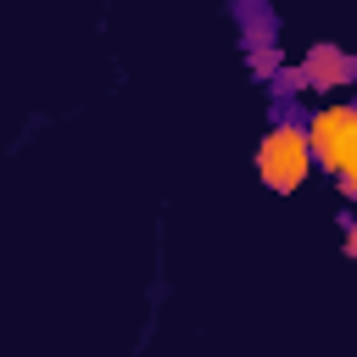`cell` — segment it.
<instances>
[{
    "instance_id": "obj_1",
    "label": "cell",
    "mask_w": 357,
    "mask_h": 357,
    "mask_svg": "<svg viewBox=\"0 0 357 357\" xmlns=\"http://www.w3.org/2000/svg\"><path fill=\"white\" fill-rule=\"evenodd\" d=\"M257 178L273 190V195H296L307 178H312V145H307V117L296 112H279L273 128L257 139V156H251Z\"/></svg>"
},
{
    "instance_id": "obj_2",
    "label": "cell",
    "mask_w": 357,
    "mask_h": 357,
    "mask_svg": "<svg viewBox=\"0 0 357 357\" xmlns=\"http://www.w3.org/2000/svg\"><path fill=\"white\" fill-rule=\"evenodd\" d=\"M307 145H312V167L340 178L357 162V100H329L307 117Z\"/></svg>"
},
{
    "instance_id": "obj_3",
    "label": "cell",
    "mask_w": 357,
    "mask_h": 357,
    "mask_svg": "<svg viewBox=\"0 0 357 357\" xmlns=\"http://www.w3.org/2000/svg\"><path fill=\"white\" fill-rule=\"evenodd\" d=\"M301 73H307V89L312 95H346V89H357V56L346 50V45H335V39H318V45H307V56L296 61Z\"/></svg>"
},
{
    "instance_id": "obj_4",
    "label": "cell",
    "mask_w": 357,
    "mask_h": 357,
    "mask_svg": "<svg viewBox=\"0 0 357 357\" xmlns=\"http://www.w3.org/2000/svg\"><path fill=\"white\" fill-rule=\"evenodd\" d=\"M240 45H245V50H257V45H279V22H273L268 6L240 0Z\"/></svg>"
},
{
    "instance_id": "obj_5",
    "label": "cell",
    "mask_w": 357,
    "mask_h": 357,
    "mask_svg": "<svg viewBox=\"0 0 357 357\" xmlns=\"http://www.w3.org/2000/svg\"><path fill=\"white\" fill-rule=\"evenodd\" d=\"M245 67H251L257 84H273L279 67H284V56H279V45H257V50H245Z\"/></svg>"
},
{
    "instance_id": "obj_6",
    "label": "cell",
    "mask_w": 357,
    "mask_h": 357,
    "mask_svg": "<svg viewBox=\"0 0 357 357\" xmlns=\"http://www.w3.org/2000/svg\"><path fill=\"white\" fill-rule=\"evenodd\" d=\"M268 89H273L279 100H296V95H307V73H301V67H279V78H273Z\"/></svg>"
},
{
    "instance_id": "obj_7",
    "label": "cell",
    "mask_w": 357,
    "mask_h": 357,
    "mask_svg": "<svg viewBox=\"0 0 357 357\" xmlns=\"http://www.w3.org/2000/svg\"><path fill=\"white\" fill-rule=\"evenodd\" d=\"M340 251L357 262V218H346V229H340Z\"/></svg>"
},
{
    "instance_id": "obj_8",
    "label": "cell",
    "mask_w": 357,
    "mask_h": 357,
    "mask_svg": "<svg viewBox=\"0 0 357 357\" xmlns=\"http://www.w3.org/2000/svg\"><path fill=\"white\" fill-rule=\"evenodd\" d=\"M340 195H346V201H351V206H357V162H351V167H346V173H340Z\"/></svg>"
}]
</instances>
